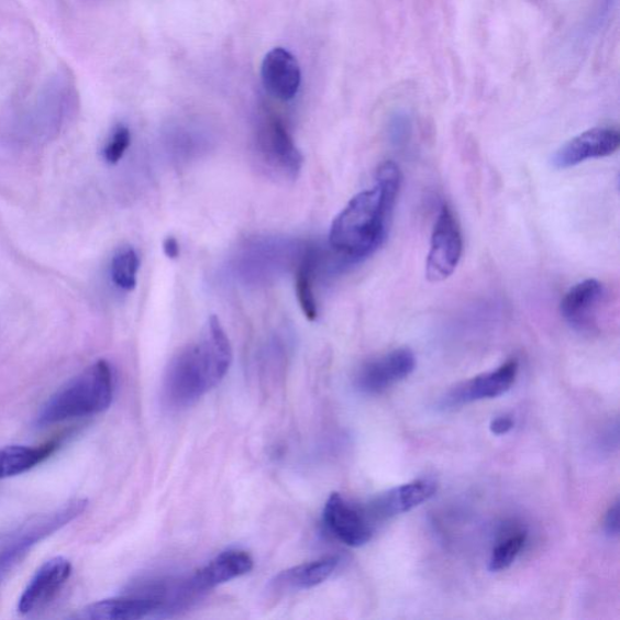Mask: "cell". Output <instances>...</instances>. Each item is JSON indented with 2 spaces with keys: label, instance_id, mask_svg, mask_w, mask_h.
<instances>
[{
  "label": "cell",
  "instance_id": "obj_1",
  "mask_svg": "<svg viewBox=\"0 0 620 620\" xmlns=\"http://www.w3.org/2000/svg\"><path fill=\"white\" fill-rule=\"evenodd\" d=\"M401 181L396 163L386 162L379 166L376 186L356 195L332 222L329 241L337 254L355 262L376 252L385 241Z\"/></svg>",
  "mask_w": 620,
  "mask_h": 620
},
{
  "label": "cell",
  "instance_id": "obj_2",
  "mask_svg": "<svg viewBox=\"0 0 620 620\" xmlns=\"http://www.w3.org/2000/svg\"><path fill=\"white\" fill-rule=\"evenodd\" d=\"M233 351L218 317L212 315L200 340L178 353L164 379V399L176 410L192 407L217 387L231 367Z\"/></svg>",
  "mask_w": 620,
  "mask_h": 620
},
{
  "label": "cell",
  "instance_id": "obj_3",
  "mask_svg": "<svg viewBox=\"0 0 620 620\" xmlns=\"http://www.w3.org/2000/svg\"><path fill=\"white\" fill-rule=\"evenodd\" d=\"M114 377L111 365L99 361L59 388L44 405L37 417L41 427L85 419L111 407Z\"/></svg>",
  "mask_w": 620,
  "mask_h": 620
},
{
  "label": "cell",
  "instance_id": "obj_4",
  "mask_svg": "<svg viewBox=\"0 0 620 620\" xmlns=\"http://www.w3.org/2000/svg\"><path fill=\"white\" fill-rule=\"evenodd\" d=\"M87 506L86 499L71 500V502L62 508L30 520L15 532L10 533L0 543V580L21 562L23 556L35 544L44 541L47 536L62 530L70 521L80 517L87 509Z\"/></svg>",
  "mask_w": 620,
  "mask_h": 620
},
{
  "label": "cell",
  "instance_id": "obj_5",
  "mask_svg": "<svg viewBox=\"0 0 620 620\" xmlns=\"http://www.w3.org/2000/svg\"><path fill=\"white\" fill-rule=\"evenodd\" d=\"M462 252L463 240L458 221L451 209L444 206L432 234L425 267L427 279L439 283L451 277L460 264Z\"/></svg>",
  "mask_w": 620,
  "mask_h": 620
},
{
  "label": "cell",
  "instance_id": "obj_6",
  "mask_svg": "<svg viewBox=\"0 0 620 620\" xmlns=\"http://www.w3.org/2000/svg\"><path fill=\"white\" fill-rule=\"evenodd\" d=\"M257 145L261 157L270 168L291 178L300 174L303 164L302 154L279 119L269 118L261 125Z\"/></svg>",
  "mask_w": 620,
  "mask_h": 620
},
{
  "label": "cell",
  "instance_id": "obj_7",
  "mask_svg": "<svg viewBox=\"0 0 620 620\" xmlns=\"http://www.w3.org/2000/svg\"><path fill=\"white\" fill-rule=\"evenodd\" d=\"M71 575V565L67 558L56 556L47 560L23 590L18 605L20 615L27 616L43 610L65 587Z\"/></svg>",
  "mask_w": 620,
  "mask_h": 620
},
{
  "label": "cell",
  "instance_id": "obj_8",
  "mask_svg": "<svg viewBox=\"0 0 620 620\" xmlns=\"http://www.w3.org/2000/svg\"><path fill=\"white\" fill-rule=\"evenodd\" d=\"M324 523L345 545L363 546L373 539V524L365 510L352 506L340 494H332L328 499Z\"/></svg>",
  "mask_w": 620,
  "mask_h": 620
},
{
  "label": "cell",
  "instance_id": "obj_9",
  "mask_svg": "<svg viewBox=\"0 0 620 620\" xmlns=\"http://www.w3.org/2000/svg\"><path fill=\"white\" fill-rule=\"evenodd\" d=\"M414 367L416 357L410 350H396L366 363L357 373L355 385L367 395H379L409 377Z\"/></svg>",
  "mask_w": 620,
  "mask_h": 620
},
{
  "label": "cell",
  "instance_id": "obj_10",
  "mask_svg": "<svg viewBox=\"0 0 620 620\" xmlns=\"http://www.w3.org/2000/svg\"><path fill=\"white\" fill-rule=\"evenodd\" d=\"M620 134L613 128H595L566 143L554 157L557 169H567L589 159L608 157L618 151Z\"/></svg>",
  "mask_w": 620,
  "mask_h": 620
},
{
  "label": "cell",
  "instance_id": "obj_11",
  "mask_svg": "<svg viewBox=\"0 0 620 620\" xmlns=\"http://www.w3.org/2000/svg\"><path fill=\"white\" fill-rule=\"evenodd\" d=\"M518 372V362L510 361L498 367L496 372L476 376L453 388L444 399V405L460 407V405L503 396L514 385Z\"/></svg>",
  "mask_w": 620,
  "mask_h": 620
},
{
  "label": "cell",
  "instance_id": "obj_12",
  "mask_svg": "<svg viewBox=\"0 0 620 620\" xmlns=\"http://www.w3.org/2000/svg\"><path fill=\"white\" fill-rule=\"evenodd\" d=\"M605 300L604 285L595 279L574 286L564 297L560 310L567 323L579 331H591Z\"/></svg>",
  "mask_w": 620,
  "mask_h": 620
},
{
  "label": "cell",
  "instance_id": "obj_13",
  "mask_svg": "<svg viewBox=\"0 0 620 620\" xmlns=\"http://www.w3.org/2000/svg\"><path fill=\"white\" fill-rule=\"evenodd\" d=\"M436 490L438 486L433 480L421 479L405 484L378 496L365 512L369 520L389 519L427 502Z\"/></svg>",
  "mask_w": 620,
  "mask_h": 620
},
{
  "label": "cell",
  "instance_id": "obj_14",
  "mask_svg": "<svg viewBox=\"0 0 620 620\" xmlns=\"http://www.w3.org/2000/svg\"><path fill=\"white\" fill-rule=\"evenodd\" d=\"M262 80L272 97L288 101L300 89L301 69L292 54L277 47L266 55L262 64Z\"/></svg>",
  "mask_w": 620,
  "mask_h": 620
},
{
  "label": "cell",
  "instance_id": "obj_15",
  "mask_svg": "<svg viewBox=\"0 0 620 620\" xmlns=\"http://www.w3.org/2000/svg\"><path fill=\"white\" fill-rule=\"evenodd\" d=\"M254 567V560L246 552L229 551L211 560L187 583L192 593L208 591L221 584L248 574Z\"/></svg>",
  "mask_w": 620,
  "mask_h": 620
},
{
  "label": "cell",
  "instance_id": "obj_16",
  "mask_svg": "<svg viewBox=\"0 0 620 620\" xmlns=\"http://www.w3.org/2000/svg\"><path fill=\"white\" fill-rule=\"evenodd\" d=\"M162 601L146 594H133L89 605L79 618L90 620H137L157 612Z\"/></svg>",
  "mask_w": 620,
  "mask_h": 620
},
{
  "label": "cell",
  "instance_id": "obj_17",
  "mask_svg": "<svg viewBox=\"0 0 620 620\" xmlns=\"http://www.w3.org/2000/svg\"><path fill=\"white\" fill-rule=\"evenodd\" d=\"M339 563V557L329 556L286 569L274 579L273 589L280 593L314 588L330 578Z\"/></svg>",
  "mask_w": 620,
  "mask_h": 620
},
{
  "label": "cell",
  "instance_id": "obj_18",
  "mask_svg": "<svg viewBox=\"0 0 620 620\" xmlns=\"http://www.w3.org/2000/svg\"><path fill=\"white\" fill-rule=\"evenodd\" d=\"M59 443L47 441L41 446L11 445L0 449V480L14 478L51 458Z\"/></svg>",
  "mask_w": 620,
  "mask_h": 620
},
{
  "label": "cell",
  "instance_id": "obj_19",
  "mask_svg": "<svg viewBox=\"0 0 620 620\" xmlns=\"http://www.w3.org/2000/svg\"><path fill=\"white\" fill-rule=\"evenodd\" d=\"M317 266V254L314 252L306 253L297 267L295 280L298 303H300L302 312L309 321H314L318 318V305L313 290Z\"/></svg>",
  "mask_w": 620,
  "mask_h": 620
},
{
  "label": "cell",
  "instance_id": "obj_20",
  "mask_svg": "<svg viewBox=\"0 0 620 620\" xmlns=\"http://www.w3.org/2000/svg\"><path fill=\"white\" fill-rule=\"evenodd\" d=\"M140 268L139 255L133 247L119 250L111 265V276L119 289L131 291L136 288L137 272Z\"/></svg>",
  "mask_w": 620,
  "mask_h": 620
},
{
  "label": "cell",
  "instance_id": "obj_21",
  "mask_svg": "<svg viewBox=\"0 0 620 620\" xmlns=\"http://www.w3.org/2000/svg\"><path fill=\"white\" fill-rule=\"evenodd\" d=\"M524 542H527V535L517 534L510 536V539L503 543L498 544L491 554L488 568H490L491 572H499L510 567L522 551Z\"/></svg>",
  "mask_w": 620,
  "mask_h": 620
},
{
  "label": "cell",
  "instance_id": "obj_22",
  "mask_svg": "<svg viewBox=\"0 0 620 620\" xmlns=\"http://www.w3.org/2000/svg\"><path fill=\"white\" fill-rule=\"evenodd\" d=\"M131 136L126 126L119 125L103 150V158L109 164H117L124 157L130 146Z\"/></svg>",
  "mask_w": 620,
  "mask_h": 620
},
{
  "label": "cell",
  "instance_id": "obj_23",
  "mask_svg": "<svg viewBox=\"0 0 620 620\" xmlns=\"http://www.w3.org/2000/svg\"><path fill=\"white\" fill-rule=\"evenodd\" d=\"M410 131V122L409 118L405 114H397L392 118L391 125H390V134L392 141L395 142H403L407 140Z\"/></svg>",
  "mask_w": 620,
  "mask_h": 620
},
{
  "label": "cell",
  "instance_id": "obj_24",
  "mask_svg": "<svg viewBox=\"0 0 620 620\" xmlns=\"http://www.w3.org/2000/svg\"><path fill=\"white\" fill-rule=\"evenodd\" d=\"M605 530L607 534L618 535L619 533V502H616L607 511L605 519Z\"/></svg>",
  "mask_w": 620,
  "mask_h": 620
},
{
  "label": "cell",
  "instance_id": "obj_25",
  "mask_svg": "<svg viewBox=\"0 0 620 620\" xmlns=\"http://www.w3.org/2000/svg\"><path fill=\"white\" fill-rule=\"evenodd\" d=\"M514 420L511 419L509 416H500L498 419L491 422L490 429L491 432L496 435H505L508 434L512 428H514Z\"/></svg>",
  "mask_w": 620,
  "mask_h": 620
},
{
  "label": "cell",
  "instance_id": "obj_26",
  "mask_svg": "<svg viewBox=\"0 0 620 620\" xmlns=\"http://www.w3.org/2000/svg\"><path fill=\"white\" fill-rule=\"evenodd\" d=\"M163 250L165 256L170 259H176L178 258V256H180V245H178V242L174 236L166 237V240L163 242Z\"/></svg>",
  "mask_w": 620,
  "mask_h": 620
}]
</instances>
